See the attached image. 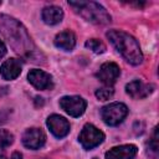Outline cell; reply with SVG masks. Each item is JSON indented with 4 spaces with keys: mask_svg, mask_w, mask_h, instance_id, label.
<instances>
[{
    "mask_svg": "<svg viewBox=\"0 0 159 159\" xmlns=\"http://www.w3.org/2000/svg\"><path fill=\"white\" fill-rule=\"evenodd\" d=\"M0 34L7 40L15 52L24 56L25 53H30L32 51L30 36L27 35L25 27L15 19L6 15H0Z\"/></svg>",
    "mask_w": 159,
    "mask_h": 159,
    "instance_id": "obj_1",
    "label": "cell"
},
{
    "mask_svg": "<svg viewBox=\"0 0 159 159\" xmlns=\"http://www.w3.org/2000/svg\"><path fill=\"white\" fill-rule=\"evenodd\" d=\"M108 40L117 48V51L132 65H139L143 61V53L137 40L124 31L111 30L107 32Z\"/></svg>",
    "mask_w": 159,
    "mask_h": 159,
    "instance_id": "obj_2",
    "label": "cell"
},
{
    "mask_svg": "<svg viewBox=\"0 0 159 159\" xmlns=\"http://www.w3.org/2000/svg\"><path fill=\"white\" fill-rule=\"evenodd\" d=\"M68 5L87 21L96 25H106L111 22V15L96 1H68Z\"/></svg>",
    "mask_w": 159,
    "mask_h": 159,
    "instance_id": "obj_3",
    "label": "cell"
},
{
    "mask_svg": "<svg viewBox=\"0 0 159 159\" xmlns=\"http://www.w3.org/2000/svg\"><path fill=\"white\" fill-rule=\"evenodd\" d=\"M127 114H128L127 106L119 102H114L108 106H104L101 111L102 119L108 125H118L119 123L123 122Z\"/></svg>",
    "mask_w": 159,
    "mask_h": 159,
    "instance_id": "obj_4",
    "label": "cell"
},
{
    "mask_svg": "<svg viewBox=\"0 0 159 159\" xmlns=\"http://www.w3.org/2000/svg\"><path fill=\"white\" fill-rule=\"evenodd\" d=\"M78 139L84 149H93L94 147L99 145L104 140V134L93 124L87 123L82 128Z\"/></svg>",
    "mask_w": 159,
    "mask_h": 159,
    "instance_id": "obj_5",
    "label": "cell"
},
{
    "mask_svg": "<svg viewBox=\"0 0 159 159\" xmlns=\"http://www.w3.org/2000/svg\"><path fill=\"white\" fill-rule=\"evenodd\" d=\"M60 107L71 117H80L84 113L87 103L80 96H65L60 99Z\"/></svg>",
    "mask_w": 159,
    "mask_h": 159,
    "instance_id": "obj_6",
    "label": "cell"
},
{
    "mask_svg": "<svg viewBox=\"0 0 159 159\" xmlns=\"http://www.w3.org/2000/svg\"><path fill=\"white\" fill-rule=\"evenodd\" d=\"M119 75H120V70H119V66L117 63H114V62H106V63H103L99 67V70H98L96 76L104 84H107L109 87V86L116 83V81L118 80Z\"/></svg>",
    "mask_w": 159,
    "mask_h": 159,
    "instance_id": "obj_7",
    "label": "cell"
},
{
    "mask_svg": "<svg viewBox=\"0 0 159 159\" xmlns=\"http://www.w3.org/2000/svg\"><path fill=\"white\" fill-rule=\"evenodd\" d=\"M47 127L50 132L57 137V138H63L70 133V123L66 118L58 116V114H52L47 118Z\"/></svg>",
    "mask_w": 159,
    "mask_h": 159,
    "instance_id": "obj_8",
    "label": "cell"
},
{
    "mask_svg": "<svg viewBox=\"0 0 159 159\" xmlns=\"http://www.w3.org/2000/svg\"><path fill=\"white\" fill-rule=\"evenodd\" d=\"M46 142L45 133L39 128H30L22 135V143L29 149H40Z\"/></svg>",
    "mask_w": 159,
    "mask_h": 159,
    "instance_id": "obj_9",
    "label": "cell"
},
{
    "mask_svg": "<svg viewBox=\"0 0 159 159\" xmlns=\"http://www.w3.org/2000/svg\"><path fill=\"white\" fill-rule=\"evenodd\" d=\"M27 78L29 82L37 89H48L52 87V77L42 70H31Z\"/></svg>",
    "mask_w": 159,
    "mask_h": 159,
    "instance_id": "obj_10",
    "label": "cell"
},
{
    "mask_svg": "<svg viewBox=\"0 0 159 159\" xmlns=\"http://www.w3.org/2000/svg\"><path fill=\"white\" fill-rule=\"evenodd\" d=\"M153 89H154L153 84H145L139 80L132 81L125 86L127 93L132 98H135V99H140V98H144V97L149 96L153 92Z\"/></svg>",
    "mask_w": 159,
    "mask_h": 159,
    "instance_id": "obj_11",
    "label": "cell"
},
{
    "mask_svg": "<svg viewBox=\"0 0 159 159\" xmlns=\"http://www.w3.org/2000/svg\"><path fill=\"white\" fill-rule=\"evenodd\" d=\"M138 152V148L133 144H124L114 147L106 153V159H133Z\"/></svg>",
    "mask_w": 159,
    "mask_h": 159,
    "instance_id": "obj_12",
    "label": "cell"
},
{
    "mask_svg": "<svg viewBox=\"0 0 159 159\" xmlns=\"http://www.w3.org/2000/svg\"><path fill=\"white\" fill-rule=\"evenodd\" d=\"M21 68H22V65L17 58H9L1 65L0 73L2 78L11 81V80H15L21 73Z\"/></svg>",
    "mask_w": 159,
    "mask_h": 159,
    "instance_id": "obj_13",
    "label": "cell"
},
{
    "mask_svg": "<svg viewBox=\"0 0 159 159\" xmlns=\"http://www.w3.org/2000/svg\"><path fill=\"white\" fill-rule=\"evenodd\" d=\"M41 15H42V20L47 25H56V24L61 22L62 17H63V11L58 6L50 5V6L43 7Z\"/></svg>",
    "mask_w": 159,
    "mask_h": 159,
    "instance_id": "obj_14",
    "label": "cell"
},
{
    "mask_svg": "<svg viewBox=\"0 0 159 159\" xmlns=\"http://www.w3.org/2000/svg\"><path fill=\"white\" fill-rule=\"evenodd\" d=\"M55 45L58 48H62V50H66V51H71L76 45V36L70 30L62 31L55 37Z\"/></svg>",
    "mask_w": 159,
    "mask_h": 159,
    "instance_id": "obj_15",
    "label": "cell"
},
{
    "mask_svg": "<svg viewBox=\"0 0 159 159\" xmlns=\"http://www.w3.org/2000/svg\"><path fill=\"white\" fill-rule=\"evenodd\" d=\"M12 142H14V135L5 129H0V152L10 147Z\"/></svg>",
    "mask_w": 159,
    "mask_h": 159,
    "instance_id": "obj_16",
    "label": "cell"
},
{
    "mask_svg": "<svg viewBox=\"0 0 159 159\" xmlns=\"http://www.w3.org/2000/svg\"><path fill=\"white\" fill-rule=\"evenodd\" d=\"M86 47L92 50L94 53H103L106 51V46L102 41L97 40V39H91L88 41H86Z\"/></svg>",
    "mask_w": 159,
    "mask_h": 159,
    "instance_id": "obj_17",
    "label": "cell"
},
{
    "mask_svg": "<svg viewBox=\"0 0 159 159\" xmlns=\"http://www.w3.org/2000/svg\"><path fill=\"white\" fill-rule=\"evenodd\" d=\"M113 93H114V91L111 87H103V88H99L96 91V97L101 101H107L113 96Z\"/></svg>",
    "mask_w": 159,
    "mask_h": 159,
    "instance_id": "obj_18",
    "label": "cell"
},
{
    "mask_svg": "<svg viewBox=\"0 0 159 159\" xmlns=\"http://www.w3.org/2000/svg\"><path fill=\"white\" fill-rule=\"evenodd\" d=\"M148 152H152L154 154V157L158 154V128H154V133L152 139L148 143Z\"/></svg>",
    "mask_w": 159,
    "mask_h": 159,
    "instance_id": "obj_19",
    "label": "cell"
},
{
    "mask_svg": "<svg viewBox=\"0 0 159 159\" xmlns=\"http://www.w3.org/2000/svg\"><path fill=\"white\" fill-rule=\"evenodd\" d=\"M5 53H6V46H5V43L0 40V58H1V57H4V56H5Z\"/></svg>",
    "mask_w": 159,
    "mask_h": 159,
    "instance_id": "obj_20",
    "label": "cell"
},
{
    "mask_svg": "<svg viewBox=\"0 0 159 159\" xmlns=\"http://www.w3.org/2000/svg\"><path fill=\"white\" fill-rule=\"evenodd\" d=\"M21 158H22V157H21V154H20V153H17V152H16V153H14V154H12V157H11V159H21Z\"/></svg>",
    "mask_w": 159,
    "mask_h": 159,
    "instance_id": "obj_21",
    "label": "cell"
},
{
    "mask_svg": "<svg viewBox=\"0 0 159 159\" xmlns=\"http://www.w3.org/2000/svg\"><path fill=\"white\" fill-rule=\"evenodd\" d=\"M0 159H9V158H6V157H0ZM11 159V158H10Z\"/></svg>",
    "mask_w": 159,
    "mask_h": 159,
    "instance_id": "obj_22",
    "label": "cell"
}]
</instances>
